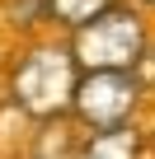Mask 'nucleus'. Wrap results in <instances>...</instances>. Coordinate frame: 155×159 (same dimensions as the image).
<instances>
[{
    "label": "nucleus",
    "mask_w": 155,
    "mask_h": 159,
    "mask_svg": "<svg viewBox=\"0 0 155 159\" xmlns=\"http://www.w3.org/2000/svg\"><path fill=\"white\" fill-rule=\"evenodd\" d=\"M75 84H80V61H75L70 42L66 47L38 42L10 70V94H14V103L33 122H61V117H70Z\"/></svg>",
    "instance_id": "nucleus-1"
},
{
    "label": "nucleus",
    "mask_w": 155,
    "mask_h": 159,
    "mask_svg": "<svg viewBox=\"0 0 155 159\" xmlns=\"http://www.w3.org/2000/svg\"><path fill=\"white\" fill-rule=\"evenodd\" d=\"M141 103H146V80L136 70H80V84L70 98V122L80 131L136 126Z\"/></svg>",
    "instance_id": "nucleus-2"
},
{
    "label": "nucleus",
    "mask_w": 155,
    "mask_h": 159,
    "mask_svg": "<svg viewBox=\"0 0 155 159\" xmlns=\"http://www.w3.org/2000/svg\"><path fill=\"white\" fill-rule=\"evenodd\" d=\"M146 19L127 5L99 14L94 24L75 28L70 52L80 61V70H136V61L146 56Z\"/></svg>",
    "instance_id": "nucleus-3"
},
{
    "label": "nucleus",
    "mask_w": 155,
    "mask_h": 159,
    "mask_svg": "<svg viewBox=\"0 0 155 159\" xmlns=\"http://www.w3.org/2000/svg\"><path fill=\"white\" fill-rule=\"evenodd\" d=\"M146 150L150 140L141 136V126H113V131H85L70 159H146Z\"/></svg>",
    "instance_id": "nucleus-4"
},
{
    "label": "nucleus",
    "mask_w": 155,
    "mask_h": 159,
    "mask_svg": "<svg viewBox=\"0 0 155 159\" xmlns=\"http://www.w3.org/2000/svg\"><path fill=\"white\" fill-rule=\"evenodd\" d=\"M118 5L122 0H47V19H56L66 28H85V24H94L99 14H108Z\"/></svg>",
    "instance_id": "nucleus-5"
},
{
    "label": "nucleus",
    "mask_w": 155,
    "mask_h": 159,
    "mask_svg": "<svg viewBox=\"0 0 155 159\" xmlns=\"http://www.w3.org/2000/svg\"><path fill=\"white\" fill-rule=\"evenodd\" d=\"M141 5H150V10H155V0H141Z\"/></svg>",
    "instance_id": "nucleus-6"
},
{
    "label": "nucleus",
    "mask_w": 155,
    "mask_h": 159,
    "mask_svg": "<svg viewBox=\"0 0 155 159\" xmlns=\"http://www.w3.org/2000/svg\"><path fill=\"white\" fill-rule=\"evenodd\" d=\"M150 154H155V136H150Z\"/></svg>",
    "instance_id": "nucleus-7"
}]
</instances>
